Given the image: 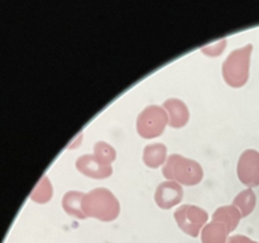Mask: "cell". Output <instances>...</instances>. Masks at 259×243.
Listing matches in <instances>:
<instances>
[{
    "mask_svg": "<svg viewBox=\"0 0 259 243\" xmlns=\"http://www.w3.org/2000/svg\"><path fill=\"white\" fill-rule=\"evenodd\" d=\"M82 210L86 218H95L101 222H111L118 218L120 204L110 190L105 187H96L85 194Z\"/></svg>",
    "mask_w": 259,
    "mask_h": 243,
    "instance_id": "6da1fadb",
    "label": "cell"
},
{
    "mask_svg": "<svg viewBox=\"0 0 259 243\" xmlns=\"http://www.w3.org/2000/svg\"><path fill=\"white\" fill-rule=\"evenodd\" d=\"M162 172L168 181H176L186 186L197 185L204 177V170L199 162L177 153L167 157Z\"/></svg>",
    "mask_w": 259,
    "mask_h": 243,
    "instance_id": "7a4b0ae2",
    "label": "cell"
},
{
    "mask_svg": "<svg viewBox=\"0 0 259 243\" xmlns=\"http://www.w3.org/2000/svg\"><path fill=\"white\" fill-rule=\"evenodd\" d=\"M253 46L247 45L232 51L223 63V77L232 88H242L249 78L250 56Z\"/></svg>",
    "mask_w": 259,
    "mask_h": 243,
    "instance_id": "3957f363",
    "label": "cell"
},
{
    "mask_svg": "<svg viewBox=\"0 0 259 243\" xmlns=\"http://www.w3.org/2000/svg\"><path fill=\"white\" fill-rule=\"evenodd\" d=\"M168 124V115L163 106L148 105L137 118V132L144 139L157 138L161 136Z\"/></svg>",
    "mask_w": 259,
    "mask_h": 243,
    "instance_id": "277c9868",
    "label": "cell"
},
{
    "mask_svg": "<svg viewBox=\"0 0 259 243\" xmlns=\"http://www.w3.org/2000/svg\"><path fill=\"white\" fill-rule=\"evenodd\" d=\"M174 217L180 229L194 238L201 233L202 228L207 224L209 220V214L206 210L191 204H184L177 208Z\"/></svg>",
    "mask_w": 259,
    "mask_h": 243,
    "instance_id": "5b68a950",
    "label": "cell"
},
{
    "mask_svg": "<svg viewBox=\"0 0 259 243\" xmlns=\"http://www.w3.org/2000/svg\"><path fill=\"white\" fill-rule=\"evenodd\" d=\"M238 177L249 189L259 186V152L245 149L239 157L237 166Z\"/></svg>",
    "mask_w": 259,
    "mask_h": 243,
    "instance_id": "8992f818",
    "label": "cell"
},
{
    "mask_svg": "<svg viewBox=\"0 0 259 243\" xmlns=\"http://www.w3.org/2000/svg\"><path fill=\"white\" fill-rule=\"evenodd\" d=\"M184 199L182 186L176 181H163L157 186L154 192V201L161 209H171Z\"/></svg>",
    "mask_w": 259,
    "mask_h": 243,
    "instance_id": "52a82bcc",
    "label": "cell"
},
{
    "mask_svg": "<svg viewBox=\"0 0 259 243\" xmlns=\"http://www.w3.org/2000/svg\"><path fill=\"white\" fill-rule=\"evenodd\" d=\"M76 169L85 176L91 179H106L113 174V167L106 166L99 161L95 154H82L76 159Z\"/></svg>",
    "mask_w": 259,
    "mask_h": 243,
    "instance_id": "ba28073f",
    "label": "cell"
},
{
    "mask_svg": "<svg viewBox=\"0 0 259 243\" xmlns=\"http://www.w3.org/2000/svg\"><path fill=\"white\" fill-rule=\"evenodd\" d=\"M163 109L168 115V124L172 128H182L190 120L189 106L177 98L167 99L163 103Z\"/></svg>",
    "mask_w": 259,
    "mask_h": 243,
    "instance_id": "9c48e42d",
    "label": "cell"
},
{
    "mask_svg": "<svg viewBox=\"0 0 259 243\" xmlns=\"http://www.w3.org/2000/svg\"><path fill=\"white\" fill-rule=\"evenodd\" d=\"M240 219H242V215L234 205H224V207L218 208L212 214V220L224 224L229 233H232L238 227Z\"/></svg>",
    "mask_w": 259,
    "mask_h": 243,
    "instance_id": "30bf717a",
    "label": "cell"
},
{
    "mask_svg": "<svg viewBox=\"0 0 259 243\" xmlns=\"http://www.w3.org/2000/svg\"><path fill=\"white\" fill-rule=\"evenodd\" d=\"M167 159V147L163 143L147 144L143 149V162L151 169H158Z\"/></svg>",
    "mask_w": 259,
    "mask_h": 243,
    "instance_id": "8fae6325",
    "label": "cell"
},
{
    "mask_svg": "<svg viewBox=\"0 0 259 243\" xmlns=\"http://www.w3.org/2000/svg\"><path fill=\"white\" fill-rule=\"evenodd\" d=\"M85 194L81 191H67L62 197V208L68 215L77 219H85L82 210V200Z\"/></svg>",
    "mask_w": 259,
    "mask_h": 243,
    "instance_id": "7c38bea8",
    "label": "cell"
},
{
    "mask_svg": "<svg viewBox=\"0 0 259 243\" xmlns=\"http://www.w3.org/2000/svg\"><path fill=\"white\" fill-rule=\"evenodd\" d=\"M228 232L227 227L222 223H218L212 220L211 223H207L201 230V242L202 243H227L228 242Z\"/></svg>",
    "mask_w": 259,
    "mask_h": 243,
    "instance_id": "4fadbf2b",
    "label": "cell"
},
{
    "mask_svg": "<svg viewBox=\"0 0 259 243\" xmlns=\"http://www.w3.org/2000/svg\"><path fill=\"white\" fill-rule=\"evenodd\" d=\"M255 204H257V196H255V192L249 187L240 191L233 200V205L239 210L242 218L248 217L254 210Z\"/></svg>",
    "mask_w": 259,
    "mask_h": 243,
    "instance_id": "5bb4252c",
    "label": "cell"
},
{
    "mask_svg": "<svg viewBox=\"0 0 259 243\" xmlns=\"http://www.w3.org/2000/svg\"><path fill=\"white\" fill-rule=\"evenodd\" d=\"M52 195H53L52 184H51L50 179L45 175V176H42V179L39 180L37 186L33 189L32 194H30V199L35 202H39V204H45V202L50 201Z\"/></svg>",
    "mask_w": 259,
    "mask_h": 243,
    "instance_id": "9a60e30c",
    "label": "cell"
},
{
    "mask_svg": "<svg viewBox=\"0 0 259 243\" xmlns=\"http://www.w3.org/2000/svg\"><path fill=\"white\" fill-rule=\"evenodd\" d=\"M94 154L106 166H111V162L115 161L116 158L115 148L104 141H99L94 144Z\"/></svg>",
    "mask_w": 259,
    "mask_h": 243,
    "instance_id": "2e32d148",
    "label": "cell"
},
{
    "mask_svg": "<svg viewBox=\"0 0 259 243\" xmlns=\"http://www.w3.org/2000/svg\"><path fill=\"white\" fill-rule=\"evenodd\" d=\"M225 46H227V39H225V38H223V39L217 40V42L212 43V45L205 46V47L201 48V51H202V53H205V55L215 57V56L222 55L223 51H224V48H225Z\"/></svg>",
    "mask_w": 259,
    "mask_h": 243,
    "instance_id": "e0dca14e",
    "label": "cell"
},
{
    "mask_svg": "<svg viewBox=\"0 0 259 243\" xmlns=\"http://www.w3.org/2000/svg\"><path fill=\"white\" fill-rule=\"evenodd\" d=\"M227 243H258V242L250 239V238L247 237V235L235 234V235H232L230 238H228Z\"/></svg>",
    "mask_w": 259,
    "mask_h": 243,
    "instance_id": "ac0fdd59",
    "label": "cell"
}]
</instances>
